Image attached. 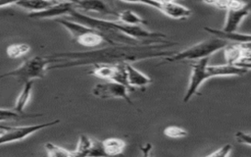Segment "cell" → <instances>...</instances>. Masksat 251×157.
I'll return each instance as SVG.
<instances>
[{"label": "cell", "mask_w": 251, "mask_h": 157, "mask_svg": "<svg viewBox=\"0 0 251 157\" xmlns=\"http://www.w3.org/2000/svg\"><path fill=\"white\" fill-rule=\"evenodd\" d=\"M204 29L209 33L213 34L215 37L221 38L226 41H233L235 43H243L250 42V34L249 33H241L237 31H225L223 29H217L209 26H205Z\"/></svg>", "instance_id": "obj_14"}, {"label": "cell", "mask_w": 251, "mask_h": 157, "mask_svg": "<svg viewBox=\"0 0 251 157\" xmlns=\"http://www.w3.org/2000/svg\"><path fill=\"white\" fill-rule=\"evenodd\" d=\"M101 142H102L105 155H110V156H115L123 153L126 145L125 140L118 137L106 138Z\"/></svg>", "instance_id": "obj_17"}, {"label": "cell", "mask_w": 251, "mask_h": 157, "mask_svg": "<svg viewBox=\"0 0 251 157\" xmlns=\"http://www.w3.org/2000/svg\"><path fill=\"white\" fill-rule=\"evenodd\" d=\"M19 0H0V8L7 7L10 5H16Z\"/></svg>", "instance_id": "obj_29"}, {"label": "cell", "mask_w": 251, "mask_h": 157, "mask_svg": "<svg viewBox=\"0 0 251 157\" xmlns=\"http://www.w3.org/2000/svg\"><path fill=\"white\" fill-rule=\"evenodd\" d=\"M50 64H52V61L49 55L33 56L25 60L18 68L1 75L0 78L12 77L19 82L25 83L28 80L44 78Z\"/></svg>", "instance_id": "obj_4"}, {"label": "cell", "mask_w": 251, "mask_h": 157, "mask_svg": "<svg viewBox=\"0 0 251 157\" xmlns=\"http://www.w3.org/2000/svg\"><path fill=\"white\" fill-rule=\"evenodd\" d=\"M118 21L120 23L126 24V25H130V26H143L146 24V21L134 13L131 10H123L117 13Z\"/></svg>", "instance_id": "obj_18"}, {"label": "cell", "mask_w": 251, "mask_h": 157, "mask_svg": "<svg viewBox=\"0 0 251 157\" xmlns=\"http://www.w3.org/2000/svg\"><path fill=\"white\" fill-rule=\"evenodd\" d=\"M105 156L102 142L99 140H93L92 146L90 148V151L88 153V156Z\"/></svg>", "instance_id": "obj_26"}, {"label": "cell", "mask_w": 251, "mask_h": 157, "mask_svg": "<svg viewBox=\"0 0 251 157\" xmlns=\"http://www.w3.org/2000/svg\"><path fill=\"white\" fill-rule=\"evenodd\" d=\"M32 86H33V80H28V81H25L24 83L23 89L20 92V94L18 95V97L16 99V102H15V105H14V108H13V110L15 112L20 113V114H24L23 113L24 109L27 105V103L30 99V96H31Z\"/></svg>", "instance_id": "obj_16"}, {"label": "cell", "mask_w": 251, "mask_h": 157, "mask_svg": "<svg viewBox=\"0 0 251 157\" xmlns=\"http://www.w3.org/2000/svg\"><path fill=\"white\" fill-rule=\"evenodd\" d=\"M77 11L93 12L101 15L117 16V13L103 0H75L73 2Z\"/></svg>", "instance_id": "obj_11"}, {"label": "cell", "mask_w": 251, "mask_h": 157, "mask_svg": "<svg viewBox=\"0 0 251 157\" xmlns=\"http://www.w3.org/2000/svg\"><path fill=\"white\" fill-rule=\"evenodd\" d=\"M226 44L227 41L214 36L195 43L179 52H175L174 54L165 57L161 65L165 63L172 64L181 61H197L202 58L210 57L217 51L224 49Z\"/></svg>", "instance_id": "obj_3"}, {"label": "cell", "mask_w": 251, "mask_h": 157, "mask_svg": "<svg viewBox=\"0 0 251 157\" xmlns=\"http://www.w3.org/2000/svg\"><path fill=\"white\" fill-rule=\"evenodd\" d=\"M0 121H4V119H3V118H0Z\"/></svg>", "instance_id": "obj_31"}, {"label": "cell", "mask_w": 251, "mask_h": 157, "mask_svg": "<svg viewBox=\"0 0 251 157\" xmlns=\"http://www.w3.org/2000/svg\"><path fill=\"white\" fill-rule=\"evenodd\" d=\"M59 1H70V2H74L75 0H59Z\"/></svg>", "instance_id": "obj_30"}, {"label": "cell", "mask_w": 251, "mask_h": 157, "mask_svg": "<svg viewBox=\"0 0 251 157\" xmlns=\"http://www.w3.org/2000/svg\"><path fill=\"white\" fill-rule=\"evenodd\" d=\"M234 137L236 139L237 142L242 143V144H246L248 146L251 145V136L248 132H243V131H237L234 134Z\"/></svg>", "instance_id": "obj_27"}, {"label": "cell", "mask_w": 251, "mask_h": 157, "mask_svg": "<svg viewBox=\"0 0 251 157\" xmlns=\"http://www.w3.org/2000/svg\"><path fill=\"white\" fill-rule=\"evenodd\" d=\"M174 44L176 43H155L146 45L110 44L108 47L97 48L89 51H74L52 54L49 56L52 64L54 65L49 66L48 70L74 68L100 63H133L140 60L167 57L174 54L176 51L166 50L165 48L173 46Z\"/></svg>", "instance_id": "obj_1"}, {"label": "cell", "mask_w": 251, "mask_h": 157, "mask_svg": "<svg viewBox=\"0 0 251 157\" xmlns=\"http://www.w3.org/2000/svg\"><path fill=\"white\" fill-rule=\"evenodd\" d=\"M45 151L50 157H74L73 151L56 145L52 142H47L44 144Z\"/></svg>", "instance_id": "obj_21"}, {"label": "cell", "mask_w": 251, "mask_h": 157, "mask_svg": "<svg viewBox=\"0 0 251 157\" xmlns=\"http://www.w3.org/2000/svg\"><path fill=\"white\" fill-rule=\"evenodd\" d=\"M231 149H232L231 145L229 143H227V144H225L224 146H222L221 148L217 149L216 151L212 152L211 154H209L207 156L208 157H226L230 154Z\"/></svg>", "instance_id": "obj_25"}, {"label": "cell", "mask_w": 251, "mask_h": 157, "mask_svg": "<svg viewBox=\"0 0 251 157\" xmlns=\"http://www.w3.org/2000/svg\"><path fill=\"white\" fill-rule=\"evenodd\" d=\"M59 123H60V120L56 119V120L43 123V124H38V125L22 126V127H0V129L3 130L2 132L0 133V145L23 140L27 136L43 129L56 126Z\"/></svg>", "instance_id": "obj_6"}, {"label": "cell", "mask_w": 251, "mask_h": 157, "mask_svg": "<svg viewBox=\"0 0 251 157\" xmlns=\"http://www.w3.org/2000/svg\"><path fill=\"white\" fill-rule=\"evenodd\" d=\"M75 9V4L70 1H60L55 5L35 13H29L28 17L31 19H53L57 17H68L70 13Z\"/></svg>", "instance_id": "obj_9"}, {"label": "cell", "mask_w": 251, "mask_h": 157, "mask_svg": "<svg viewBox=\"0 0 251 157\" xmlns=\"http://www.w3.org/2000/svg\"><path fill=\"white\" fill-rule=\"evenodd\" d=\"M30 50V46L25 43H15L11 44L7 47L6 53L9 58H19L26 53H28Z\"/></svg>", "instance_id": "obj_22"}, {"label": "cell", "mask_w": 251, "mask_h": 157, "mask_svg": "<svg viewBox=\"0 0 251 157\" xmlns=\"http://www.w3.org/2000/svg\"><path fill=\"white\" fill-rule=\"evenodd\" d=\"M210 57L202 58L191 64V74L187 90L183 97V102H188L198 93L200 86L209 78L216 77H242L249 70L234 65H209Z\"/></svg>", "instance_id": "obj_2"}, {"label": "cell", "mask_w": 251, "mask_h": 157, "mask_svg": "<svg viewBox=\"0 0 251 157\" xmlns=\"http://www.w3.org/2000/svg\"><path fill=\"white\" fill-rule=\"evenodd\" d=\"M158 10L165 16L175 20H183L190 17L192 14L191 9L176 3V1L160 3Z\"/></svg>", "instance_id": "obj_12"}, {"label": "cell", "mask_w": 251, "mask_h": 157, "mask_svg": "<svg viewBox=\"0 0 251 157\" xmlns=\"http://www.w3.org/2000/svg\"><path fill=\"white\" fill-rule=\"evenodd\" d=\"M26 117L25 114H20L15 112L13 109H3L0 108V118H3L4 120H19Z\"/></svg>", "instance_id": "obj_24"}, {"label": "cell", "mask_w": 251, "mask_h": 157, "mask_svg": "<svg viewBox=\"0 0 251 157\" xmlns=\"http://www.w3.org/2000/svg\"><path fill=\"white\" fill-rule=\"evenodd\" d=\"M2 131H3V130H2V129H0V133L2 132Z\"/></svg>", "instance_id": "obj_32"}, {"label": "cell", "mask_w": 251, "mask_h": 157, "mask_svg": "<svg viewBox=\"0 0 251 157\" xmlns=\"http://www.w3.org/2000/svg\"><path fill=\"white\" fill-rule=\"evenodd\" d=\"M92 143H93V139H91L87 135L81 133L79 135L76 148L75 150H73L74 157L75 156H88V153L90 151Z\"/></svg>", "instance_id": "obj_20"}, {"label": "cell", "mask_w": 251, "mask_h": 157, "mask_svg": "<svg viewBox=\"0 0 251 157\" xmlns=\"http://www.w3.org/2000/svg\"><path fill=\"white\" fill-rule=\"evenodd\" d=\"M250 7L248 4H244L241 7L226 10V21L223 26L225 31H236L243 20L249 15Z\"/></svg>", "instance_id": "obj_10"}, {"label": "cell", "mask_w": 251, "mask_h": 157, "mask_svg": "<svg viewBox=\"0 0 251 157\" xmlns=\"http://www.w3.org/2000/svg\"><path fill=\"white\" fill-rule=\"evenodd\" d=\"M164 134L170 138H181L188 134L187 131L178 126H168L164 130Z\"/></svg>", "instance_id": "obj_23"}, {"label": "cell", "mask_w": 251, "mask_h": 157, "mask_svg": "<svg viewBox=\"0 0 251 157\" xmlns=\"http://www.w3.org/2000/svg\"><path fill=\"white\" fill-rule=\"evenodd\" d=\"M128 92H129L128 89L125 85L112 80L97 83L92 88V94L98 98H101V99L121 98L126 100L128 104L132 105Z\"/></svg>", "instance_id": "obj_8"}, {"label": "cell", "mask_w": 251, "mask_h": 157, "mask_svg": "<svg viewBox=\"0 0 251 157\" xmlns=\"http://www.w3.org/2000/svg\"><path fill=\"white\" fill-rule=\"evenodd\" d=\"M55 21L70 32L76 43L83 47L95 48L99 47L104 42V39L99 32L88 26L67 18H59Z\"/></svg>", "instance_id": "obj_5"}, {"label": "cell", "mask_w": 251, "mask_h": 157, "mask_svg": "<svg viewBox=\"0 0 251 157\" xmlns=\"http://www.w3.org/2000/svg\"><path fill=\"white\" fill-rule=\"evenodd\" d=\"M203 3L215 7L221 10H228L234 9L243 6L245 3L241 0H201Z\"/></svg>", "instance_id": "obj_19"}, {"label": "cell", "mask_w": 251, "mask_h": 157, "mask_svg": "<svg viewBox=\"0 0 251 157\" xmlns=\"http://www.w3.org/2000/svg\"><path fill=\"white\" fill-rule=\"evenodd\" d=\"M224 53L226 64L250 70V42L226 44Z\"/></svg>", "instance_id": "obj_7"}, {"label": "cell", "mask_w": 251, "mask_h": 157, "mask_svg": "<svg viewBox=\"0 0 251 157\" xmlns=\"http://www.w3.org/2000/svg\"><path fill=\"white\" fill-rule=\"evenodd\" d=\"M60 2L59 0H19L16 5L24 10L29 11V13H35L43 11L56 3Z\"/></svg>", "instance_id": "obj_15"}, {"label": "cell", "mask_w": 251, "mask_h": 157, "mask_svg": "<svg viewBox=\"0 0 251 157\" xmlns=\"http://www.w3.org/2000/svg\"><path fill=\"white\" fill-rule=\"evenodd\" d=\"M121 1L126 2V3H137V4H144V5H147V6L153 7V8H155V9H157V10H158L159 4H160V3H157V2H155V1H152V0H121Z\"/></svg>", "instance_id": "obj_28"}, {"label": "cell", "mask_w": 251, "mask_h": 157, "mask_svg": "<svg viewBox=\"0 0 251 157\" xmlns=\"http://www.w3.org/2000/svg\"><path fill=\"white\" fill-rule=\"evenodd\" d=\"M126 80L129 87L134 91L135 88H143L152 82L151 78L134 68L130 63H125Z\"/></svg>", "instance_id": "obj_13"}]
</instances>
